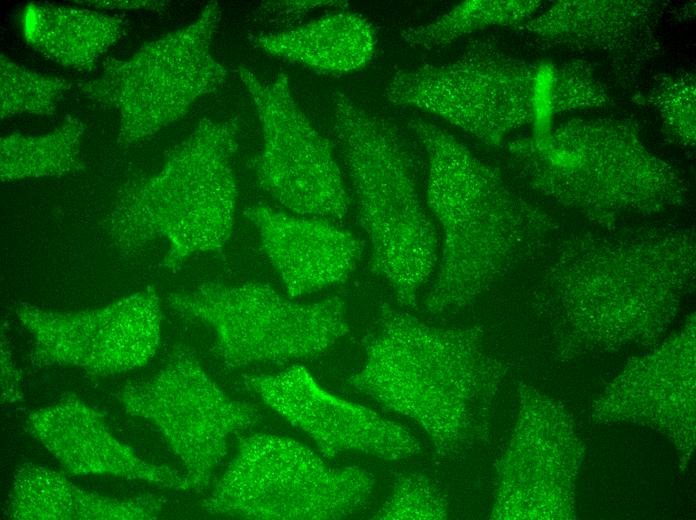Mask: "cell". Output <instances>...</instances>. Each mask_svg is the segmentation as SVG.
<instances>
[{
	"label": "cell",
	"instance_id": "5bb4252c",
	"mask_svg": "<svg viewBox=\"0 0 696 520\" xmlns=\"http://www.w3.org/2000/svg\"><path fill=\"white\" fill-rule=\"evenodd\" d=\"M244 215L287 294L298 297L345 281L362 254V242L327 219L253 205Z\"/></svg>",
	"mask_w": 696,
	"mask_h": 520
},
{
	"label": "cell",
	"instance_id": "d6986e66",
	"mask_svg": "<svg viewBox=\"0 0 696 520\" xmlns=\"http://www.w3.org/2000/svg\"><path fill=\"white\" fill-rule=\"evenodd\" d=\"M537 6L532 1H465L428 24L403 30L401 37L410 46L443 47L490 25L523 22Z\"/></svg>",
	"mask_w": 696,
	"mask_h": 520
},
{
	"label": "cell",
	"instance_id": "9c48e42d",
	"mask_svg": "<svg viewBox=\"0 0 696 520\" xmlns=\"http://www.w3.org/2000/svg\"><path fill=\"white\" fill-rule=\"evenodd\" d=\"M118 399L127 413L152 423L182 461L185 490L206 487L230 435L259 418L254 407L228 396L182 345L153 376L126 385Z\"/></svg>",
	"mask_w": 696,
	"mask_h": 520
},
{
	"label": "cell",
	"instance_id": "7a4b0ae2",
	"mask_svg": "<svg viewBox=\"0 0 696 520\" xmlns=\"http://www.w3.org/2000/svg\"><path fill=\"white\" fill-rule=\"evenodd\" d=\"M365 350L352 387L417 422L439 457L469 444L499 374L479 331L431 326L383 305Z\"/></svg>",
	"mask_w": 696,
	"mask_h": 520
},
{
	"label": "cell",
	"instance_id": "52a82bcc",
	"mask_svg": "<svg viewBox=\"0 0 696 520\" xmlns=\"http://www.w3.org/2000/svg\"><path fill=\"white\" fill-rule=\"evenodd\" d=\"M220 7L208 3L189 25L145 43L126 60L107 58L99 78L79 84L95 103L119 111V146H129L183 117L216 91L227 70L212 55Z\"/></svg>",
	"mask_w": 696,
	"mask_h": 520
},
{
	"label": "cell",
	"instance_id": "ac0fdd59",
	"mask_svg": "<svg viewBox=\"0 0 696 520\" xmlns=\"http://www.w3.org/2000/svg\"><path fill=\"white\" fill-rule=\"evenodd\" d=\"M83 133L84 124L68 115L48 133H13L1 138V181L62 176L83 169L79 156Z\"/></svg>",
	"mask_w": 696,
	"mask_h": 520
},
{
	"label": "cell",
	"instance_id": "7c38bea8",
	"mask_svg": "<svg viewBox=\"0 0 696 520\" xmlns=\"http://www.w3.org/2000/svg\"><path fill=\"white\" fill-rule=\"evenodd\" d=\"M245 384L308 435L327 458L351 451L394 461L421 451L419 441L403 426L328 392L303 366L247 376Z\"/></svg>",
	"mask_w": 696,
	"mask_h": 520
},
{
	"label": "cell",
	"instance_id": "4fadbf2b",
	"mask_svg": "<svg viewBox=\"0 0 696 520\" xmlns=\"http://www.w3.org/2000/svg\"><path fill=\"white\" fill-rule=\"evenodd\" d=\"M25 428L74 475H106L185 490L184 474L136 455L111 432L101 413L66 396L32 411Z\"/></svg>",
	"mask_w": 696,
	"mask_h": 520
},
{
	"label": "cell",
	"instance_id": "9a60e30c",
	"mask_svg": "<svg viewBox=\"0 0 696 520\" xmlns=\"http://www.w3.org/2000/svg\"><path fill=\"white\" fill-rule=\"evenodd\" d=\"M164 500L154 495L114 498L85 491L61 473L25 462L13 473L7 515L15 520L155 519Z\"/></svg>",
	"mask_w": 696,
	"mask_h": 520
},
{
	"label": "cell",
	"instance_id": "8992f818",
	"mask_svg": "<svg viewBox=\"0 0 696 520\" xmlns=\"http://www.w3.org/2000/svg\"><path fill=\"white\" fill-rule=\"evenodd\" d=\"M167 302L214 331L215 352L230 368L314 357L350 330L341 297L298 303L265 283L204 282Z\"/></svg>",
	"mask_w": 696,
	"mask_h": 520
},
{
	"label": "cell",
	"instance_id": "30bf717a",
	"mask_svg": "<svg viewBox=\"0 0 696 520\" xmlns=\"http://www.w3.org/2000/svg\"><path fill=\"white\" fill-rule=\"evenodd\" d=\"M237 72L261 124L262 148L253 163L261 188L293 214L343 218L350 200L332 146L296 103L288 76L264 81L244 66Z\"/></svg>",
	"mask_w": 696,
	"mask_h": 520
},
{
	"label": "cell",
	"instance_id": "8fae6325",
	"mask_svg": "<svg viewBox=\"0 0 696 520\" xmlns=\"http://www.w3.org/2000/svg\"><path fill=\"white\" fill-rule=\"evenodd\" d=\"M15 313L31 337L36 367L73 366L108 376L144 367L159 346L162 311L153 287L95 309L63 312L20 303Z\"/></svg>",
	"mask_w": 696,
	"mask_h": 520
},
{
	"label": "cell",
	"instance_id": "e0dca14e",
	"mask_svg": "<svg viewBox=\"0 0 696 520\" xmlns=\"http://www.w3.org/2000/svg\"><path fill=\"white\" fill-rule=\"evenodd\" d=\"M27 44L47 59L92 71L99 58L126 33L127 21L85 8L30 3L21 15Z\"/></svg>",
	"mask_w": 696,
	"mask_h": 520
},
{
	"label": "cell",
	"instance_id": "44dd1931",
	"mask_svg": "<svg viewBox=\"0 0 696 520\" xmlns=\"http://www.w3.org/2000/svg\"><path fill=\"white\" fill-rule=\"evenodd\" d=\"M448 515V504L440 490L421 473H408L394 483L376 519L441 520Z\"/></svg>",
	"mask_w": 696,
	"mask_h": 520
},
{
	"label": "cell",
	"instance_id": "cb8c5ba5",
	"mask_svg": "<svg viewBox=\"0 0 696 520\" xmlns=\"http://www.w3.org/2000/svg\"><path fill=\"white\" fill-rule=\"evenodd\" d=\"M75 3L102 10L145 9L161 11L167 5V2L158 0H83L75 1Z\"/></svg>",
	"mask_w": 696,
	"mask_h": 520
},
{
	"label": "cell",
	"instance_id": "603a6c76",
	"mask_svg": "<svg viewBox=\"0 0 696 520\" xmlns=\"http://www.w3.org/2000/svg\"><path fill=\"white\" fill-rule=\"evenodd\" d=\"M344 1H270L262 4L265 14L287 20L320 7H345Z\"/></svg>",
	"mask_w": 696,
	"mask_h": 520
},
{
	"label": "cell",
	"instance_id": "6da1fadb",
	"mask_svg": "<svg viewBox=\"0 0 696 520\" xmlns=\"http://www.w3.org/2000/svg\"><path fill=\"white\" fill-rule=\"evenodd\" d=\"M406 125L427 155L426 204L442 235L424 306L443 313L468 305L538 251L551 228L545 214L446 130L420 118Z\"/></svg>",
	"mask_w": 696,
	"mask_h": 520
},
{
	"label": "cell",
	"instance_id": "277c9868",
	"mask_svg": "<svg viewBox=\"0 0 696 520\" xmlns=\"http://www.w3.org/2000/svg\"><path fill=\"white\" fill-rule=\"evenodd\" d=\"M332 107L333 131L370 243V269L391 286L399 304L413 306L439 257L413 155L397 126L347 94L333 92Z\"/></svg>",
	"mask_w": 696,
	"mask_h": 520
},
{
	"label": "cell",
	"instance_id": "3957f363",
	"mask_svg": "<svg viewBox=\"0 0 696 520\" xmlns=\"http://www.w3.org/2000/svg\"><path fill=\"white\" fill-rule=\"evenodd\" d=\"M238 130L237 117L201 119L156 174L119 193L102 222L112 243L131 252L163 239V266L173 272L194 255L220 253L235 220Z\"/></svg>",
	"mask_w": 696,
	"mask_h": 520
},
{
	"label": "cell",
	"instance_id": "2e32d148",
	"mask_svg": "<svg viewBox=\"0 0 696 520\" xmlns=\"http://www.w3.org/2000/svg\"><path fill=\"white\" fill-rule=\"evenodd\" d=\"M260 50L312 70L343 74L372 59L377 38L362 15L340 11L280 32L249 35Z\"/></svg>",
	"mask_w": 696,
	"mask_h": 520
},
{
	"label": "cell",
	"instance_id": "ba28073f",
	"mask_svg": "<svg viewBox=\"0 0 696 520\" xmlns=\"http://www.w3.org/2000/svg\"><path fill=\"white\" fill-rule=\"evenodd\" d=\"M538 74L488 42H474L454 60L396 71L386 86L394 105L436 115L489 145L531 121Z\"/></svg>",
	"mask_w": 696,
	"mask_h": 520
},
{
	"label": "cell",
	"instance_id": "7402d4cb",
	"mask_svg": "<svg viewBox=\"0 0 696 520\" xmlns=\"http://www.w3.org/2000/svg\"><path fill=\"white\" fill-rule=\"evenodd\" d=\"M21 374L12 361L5 334L1 335V401L18 403L23 400Z\"/></svg>",
	"mask_w": 696,
	"mask_h": 520
},
{
	"label": "cell",
	"instance_id": "5b68a950",
	"mask_svg": "<svg viewBox=\"0 0 696 520\" xmlns=\"http://www.w3.org/2000/svg\"><path fill=\"white\" fill-rule=\"evenodd\" d=\"M373 487L365 469L331 467L297 440L255 434L240 442L202 506L243 519H342L366 504Z\"/></svg>",
	"mask_w": 696,
	"mask_h": 520
},
{
	"label": "cell",
	"instance_id": "ffe728a7",
	"mask_svg": "<svg viewBox=\"0 0 696 520\" xmlns=\"http://www.w3.org/2000/svg\"><path fill=\"white\" fill-rule=\"evenodd\" d=\"M1 119L20 114L50 116L72 83L47 76L0 55Z\"/></svg>",
	"mask_w": 696,
	"mask_h": 520
}]
</instances>
